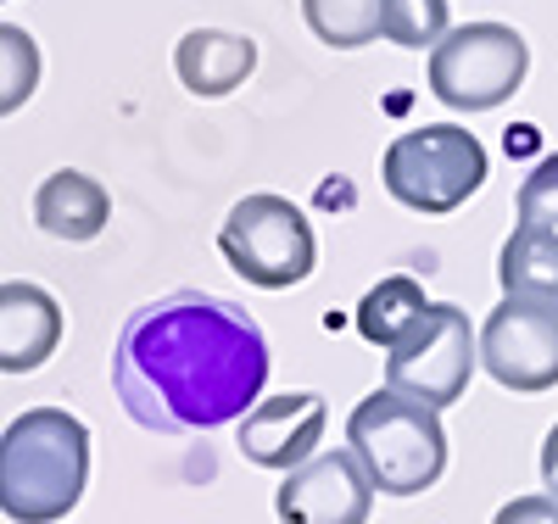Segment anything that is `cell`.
Masks as SVG:
<instances>
[{"label":"cell","instance_id":"obj_1","mask_svg":"<svg viewBox=\"0 0 558 524\" xmlns=\"http://www.w3.org/2000/svg\"><path fill=\"white\" fill-rule=\"evenodd\" d=\"M263 324L213 291H173L129 313L112 386L134 424L157 436H207L246 418L268 386Z\"/></svg>","mask_w":558,"mask_h":524},{"label":"cell","instance_id":"obj_2","mask_svg":"<svg viewBox=\"0 0 558 524\" xmlns=\"http://www.w3.org/2000/svg\"><path fill=\"white\" fill-rule=\"evenodd\" d=\"M89 486V430L68 407H28L0 430V513L62 524Z\"/></svg>","mask_w":558,"mask_h":524},{"label":"cell","instance_id":"obj_3","mask_svg":"<svg viewBox=\"0 0 558 524\" xmlns=\"http://www.w3.org/2000/svg\"><path fill=\"white\" fill-rule=\"evenodd\" d=\"M347 452L386 497H418L447 474V430L436 407H418L397 391H368L347 418Z\"/></svg>","mask_w":558,"mask_h":524},{"label":"cell","instance_id":"obj_4","mask_svg":"<svg viewBox=\"0 0 558 524\" xmlns=\"http://www.w3.org/2000/svg\"><path fill=\"white\" fill-rule=\"evenodd\" d=\"M492 173V157L486 146L458 129V123H425V129H408L397 134L386 157H380V184L386 196L402 202L408 212H458L463 202L475 196Z\"/></svg>","mask_w":558,"mask_h":524},{"label":"cell","instance_id":"obj_5","mask_svg":"<svg viewBox=\"0 0 558 524\" xmlns=\"http://www.w3.org/2000/svg\"><path fill=\"white\" fill-rule=\"evenodd\" d=\"M218 252L257 291H291L318 263L307 212L286 196H274V190H257V196H241L229 207V218L218 229Z\"/></svg>","mask_w":558,"mask_h":524},{"label":"cell","instance_id":"obj_6","mask_svg":"<svg viewBox=\"0 0 558 524\" xmlns=\"http://www.w3.org/2000/svg\"><path fill=\"white\" fill-rule=\"evenodd\" d=\"M531 73V45L508 23H463L430 45V95L452 112H492Z\"/></svg>","mask_w":558,"mask_h":524},{"label":"cell","instance_id":"obj_7","mask_svg":"<svg viewBox=\"0 0 558 524\" xmlns=\"http://www.w3.org/2000/svg\"><path fill=\"white\" fill-rule=\"evenodd\" d=\"M475 363H481V336L470 329V313L452 302H430V313L391 346L386 391L441 413V407L463 402V391L475 379Z\"/></svg>","mask_w":558,"mask_h":524},{"label":"cell","instance_id":"obj_8","mask_svg":"<svg viewBox=\"0 0 558 524\" xmlns=\"http://www.w3.org/2000/svg\"><path fill=\"white\" fill-rule=\"evenodd\" d=\"M481 368L502 391H553L558 386V302L502 296L481 324Z\"/></svg>","mask_w":558,"mask_h":524},{"label":"cell","instance_id":"obj_9","mask_svg":"<svg viewBox=\"0 0 558 524\" xmlns=\"http://www.w3.org/2000/svg\"><path fill=\"white\" fill-rule=\"evenodd\" d=\"M279 524H368L375 513V480L363 474L352 452H313L291 468L274 491Z\"/></svg>","mask_w":558,"mask_h":524},{"label":"cell","instance_id":"obj_10","mask_svg":"<svg viewBox=\"0 0 558 524\" xmlns=\"http://www.w3.org/2000/svg\"><path fill=\"white\" fill-rule=\"evenodd\" d=\"M324 424H330V407H324L318 391H286V397H268L241 418V458L257 468H279L291 474L302 468L318 441H324Z\"/></svg>","mask_w":558,"mask_h":524},{"label":"cell","instance_id":"obj_11","mask_svg":"<svg viewBox=\"0 0 558 524\" xmlns=\"http://www.w3.org/2000/svg\"><path fill=\"white\" fill-rule=\"evenodd\" d=\"M62 346V302L28 279L0 284V374H34Z\"/></svg>","mask_w":558,"mask_h":524},{"label":"cell","instance_id":"obj_12","mask_svg":"<svg viewBox=\"0 0 558 524\" xmlns=\"http://www.w3.org/2000/svg\"><path fill=\"white\" fill-rule=\"evenodd\" d=\"M257 68V45L246 34H223V28H191L173 51V73L179 84L202 95V101H218V95H235Z\"/></svg>","mask_w":558,"mask_h":524},{"label":"cell","instance_id":"obj_13","mask_svg":"<svg viewBox=\"0 0 558 524\" xmlns=\"http://www.w3.org/2000/svg\"><path fill=\"white\" fill-rule=\"evenodd\" d=\"M112 218V196H107V184L101 179H89L78 168H57L51 179L39 184V196H34V223L51 234V241H96V234L107 229Z\"/></svg>","mask_w":558,"mask_h":524},{"label":"cell","instance_id":"obj_14","mask_svg":"<svg viewBox=\"0 0 558 524\" xmlns=\"http://www.w3.org/2000/svg\"><path fill=\"white\" fill-rule=\"evenodd\" d=\"M425 313H430L425 284L408 279V273H391V279H380L375 291L357 302V336H363L368 346H386V352H391Z\"/></svg>","mask_w":558,"mask_h":524},{"label":"cell","instance_id":"obj_15","mask_svg":"<svg viewBox=\"0 0 558 524\" xmlns=\"http://www.w3.org/2000/svg\"><path fill=\"white\" fill-rule=\"evenodd\" d=\"M497 279H502V296H547V302H558V234L514 229L497 252Z\"/></svg>","mask_w":558,"mask_h":524},{"label":"cell","instance_id":"obj_16","mask_svg":"<svg viewBox=\"0 0 558 524\" xmlns=\"http://www.w3.org/2000/svg\"><path fill=\"white\" fill-rule=\"evenodd\" d=\"M302 17L318 45L357 51V45L380 39V0H302Z\"/></svg>","mask_w":558,"mask_h":524},{"label":"cell","instance_id":"obj_17","mask_svg":"<svg viewBox=\"0 0 558 524\" xmlns=\"http://www.w3.org/2000/svg\"><path fill=\"white\" fill-rule=\"evenodd\" d=\"M447 28V0H380V39L402 51H430Z\"/></svg>","mask_w":558,"mask_h":524},{"label":"cell","instance_id":"obj_18","mask_svg":"<svg viewBox=\"0 0 558 524\" xmlns=\"http://www.w3.org/2000/svg\"><path fill=\"white\" fill-rule=\"evenodd\" d=\"M39 89V45L28 28L0 23V118H12L28 107V95Z\"/></svg>","mask_w":558,"mask_h":524},{"label":"cell","instance_id":"obj_19","mask_svg":"<svg viewBox=\"0 0 558 524\" xmlns=\"http://www.w3.org/2000/svg\"><path fill=\"white\" fill-rule=\"evenodd\" d=\"M514 212H520V229L558 234V157H542V162L520 179Z\"/></svg>","mask_w":558,"mask_h":524},{"label":"cell","instance_id":"obj_20","mask_svg":"<svg viewBox=\"0 0 558 524\" xmlns=\"http://www.w3.org/2000/svg\"><path fill=\"white\" fill-rule=\"evenodd\" d=\"M492 524H558V497L536 491V497H514V502H502Z\"/></svg>","mask_w":558,"mask_h":524},{"label":"cell","instance_id":"obj_21","mask_svg":"<svg viewBox=\"0 0 558 524\" xmlns=\"http://www.w3.org/2000/svg\"><path fill=\"white\" fill-rule=\"evenodd\" d=\"M542 486H547V497H558V424L542 441Z\"/></svg>","mask_w":558,"mask_h":524}]
</instances>
